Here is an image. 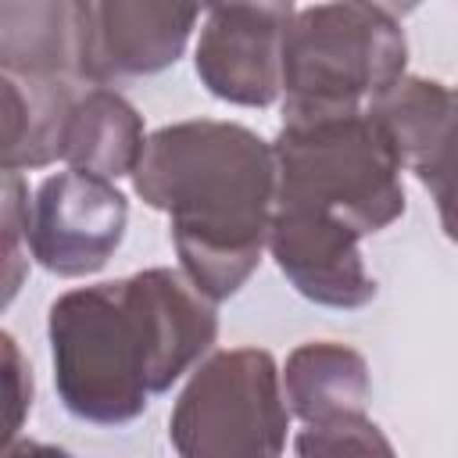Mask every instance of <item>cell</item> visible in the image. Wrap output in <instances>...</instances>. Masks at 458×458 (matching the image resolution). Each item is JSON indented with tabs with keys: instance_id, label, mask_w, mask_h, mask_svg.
<instances>
[{
	"instance_id": "20",
	"label": "cell",
	"mask_w": 458,
	"mask_h": 458,
	"mask_svg": "<svg viewBox=\"0 0 458 458\" xmlns=\"http://www.w3.org/2000/svg\"><path fill=\"white\" fill-rule=\"evenodd\" d=\"M454 93H458V89H454Z\"/></svg>"
},
{
	"instance_id": "3",
	"label": "cell",
	"mask_w": 458,
	"mask_h": 458,
	"mask_svg": "<svg viewBox=\"0 0 458 458\" xmlns=\"http://www.w3.org/2000/svg\"><path fill=\"white\" fill-rule=\"evenodd\" d=\"M272 150L279 168L276 204L318 208L358 236H372L404 215V161L365 107L283 118Z\"/></svg>"
},
{
	"instance_id": "8",
	"label": "cell",
	"mask_w": 458,
	"mask_h": 458,
	"mask_svg": "<svg viewBox=\"0 0 458 458\" xmlns=\"http://www.w3.org/2000/svg\"><path fill=\"white\" fill-rule=\"evenodd\" d=\"M79 79L107 86L118 79L154 75L175 64L190 43L200 7L165 0H79Z\"/></svg>"
},
{
	"instance_id": "5",
	"label": "cell",
	"mask_w": 458,
	"mask_h": 458,
	"mask_svg": "<svg viewBox=\"0 0 458 458\" xmlns=\"http://www.w3.org/2000/svg\"><path fill=\"white\" fill-rule=\"evenodd\" d=\"M286 433L283 369L261 347L208 354L168 415L179 458H283Z\"/></svg>"
},
{
	"instance_id": "6",
	"label": "cell",
	"mask_w": 458,
	"mask_h": 458,
	"mask_svg": "<svg viewBox=\"0 0 458 458\" xmlns=\"http://www.w3.org/2000/svg\"><path fill=\"white\" fill-rule=\"evenodd\" d=\"M129 222L125 193L89 172L47 175L32 197L29 250L36 265L61 279H82L100 272L122 247Z\"/></svg>"
},
{
	"instance_id": "15",
	"label": "cell",
	"mask_w": 458,
	"mask_h": 458,
	"mask_svg": "<svg viewBox=\"0 0 458 458\" xmlns=\"http://www.w3.org/2000/svg\"><path fill=\"white\" fill-rule=\"evenodd\" d=\"M293 447L297 458H397L390 437L365 411L304 426Z\"/></svg>"
},
{
	"instance_id": "9",
	"label": "cell",
	"mask_w": 458,
	"mask_h": 458,
	"mask_svg": "<svg viewBox=\"0 0 458 458\" xmlns=\"http://www.w3.org/2000/svg\"><path fill=\"white\" fill-rule=\"evenodd\" d=\"M358 243L361 236L347 222L318 208L276 204L268 254L276 258L290 286L311 304L354 311L376 297L379 286L369 276Z\"/></svg>"
},
{
	"instance_id": "4",
	"label": "cell",
	"mask_w": 458,
	"mask_h": 458,
	"mask_svg": "<svg viewBox=\"0 0 458 458\" xmlns=\"http://www.w3.org/2000/svg\"><path fill=\"white\" fill-rule=\"evenodd\" d=\"M408 39L383 4L297 7L283 39V118L361 111L404 79Z\"/></svg>"
},
{
	"instance_id": "14",
	"label": "cell",
	"mask_w": 458,
	"mask_h": 458,
	"mask_svg": "<svg viewBox=\"0 0 458 458\" xmlns=\"http://www.w3.org/2000/svg\"><path fill=\"white\" fill-rule=\"evenodd\" d=\"M365 111L386 132L397 157L408 168H415L447 132V125L458 111V97L451 86H444L437 79L404 75L390 89H383L376 100H369Z\"/></svg>"
},
{
	"instance_id": "13",
	"label": "cell",
	"mask_w": 458,
	"mask_h": 458,
	"mask_svg": "<svg viewBox=\"0 0 458 458\" xmlns=\"http://www.w3.org/2000/svg\"><path fill=\"white\" fill-rule=\"evenodd\" d=\"M4 93V172L43 168L61 157L75 79H14L0 75Z\"/></svg>"
},
{
	"instance_id": "2",
	"label": "cell",
	"mask_w": 458,
	"mask_h": 458,
	"mask_svg": "<svg viewBox=\"0 0 458 458\" xmlns=\"http://www.w3.org/2000/svg\"><path fill=\"white\" fill-rule=\"evenodd\" d=\"M132 190L168 215L179 268L211 304L254 276L279 197L276 150L254 129L218 118L161 125L147 136Z\"/></svg>"
},
{
	"instance_id": "1",
	"label": "cell",
	"mask_w": 458,
	"mask_h": 458,
	"mask_svg": "<svg viewBox=\"0 0 458 458\" xmlns=\"http://www.w3.org/2000/svg\"><path fill=\"white\" fill-rule=\"evenodd\" d=\"M215 304L182 268H143L75 286L50 304L54 390L68 415L93 426L140 419L215 344Z\"/></svg>"
},
{
	"instance_id": "7",
	"label": "cell",
	"mask_w": 458,
	"mask_h": 458,
	"mask_svg": "<svg viewBox=\"0 0 458 458\" xmlns=\"http://www.w3.org/2000/svg\"><path fill=\"white\" fill-rule=\"evenodd\" d=\"M297 7L218 4L208 7L193 68L200 86L240 107H268L283 93V39Z\"/></svg>"
},
{
	"instance_id": "18",
	"label": "cell",
	"mask_w": 458,
	"mask_h": 458,
	"mask_svg": "<svg viewBox=\"0 0 458 458\" xmlns=\"http://www.w3.org/2000/svg\"><path fill=\"white\" fill-rule=\"evenodd\" d=\"M0 344H4V386H7V429L4 433H7V444H14L21 422L32 408V372H29L11 333H4Z\"/></svg>"
},
{
	"instance_id": "17",
	"label": "cell",
	"mask_w": 458,
	"mask_h": 458,
	"mask_svg": "<svg viewBox=\"0 0 458 458\" xmlns=\"http://www.w3.org/2000/svg\"><path fill=\"white\" fill-rule=\"evenodd\" d=\"M29 186L18 172H4V193H0V225H4V304L21 286V276L29 268V258L21 254V240L29 247Z\"/></svg>"
},
{
	"instance_id": "12",
	"label": "cell",
	"mask_w": 458,
	"mask_h": 458,
	"mask_svg": "<svg viewBox=\"0 0 458 458\" xmlns=\"http://www.w3.org/2000/svg\"><path fill=\"white\" fill-rule=\"evenodd\" d=\"M143 150V114L122 93L93 86L75 100L61 150V161H68V168L100 179H118L136 172Z\"/></svg>"
},
{
	"instance_id": "16",
	"label": "cell",
	"mask_w": 458,
	"mask_h": 458,
	"mask_svg": "<svg viewBox=\"0 0 458 458\" xmlns=\"http://www.w3.org/2000/svg\"><path fill=\"white\" fill-rule=\"evenodd\" d=\"M454 97H458V93H454ZM411 172H415V179L429 190L447 240L458 243V111H454L447 132L440 136V143H437Z\"/></svg>"
},
{
	"instance_id": "11",
	"label": "cell",
	"mask_w": 458,
	"mask_h": 458,
	"mask_svg": "<svg viewBox=\"0 0 458 458\" xmlns=\"http://www.w3.org/2000/svg\"><path fill=\"white\" fill-rule=\"evenodd\" d=\"M283 394L290 415L318 426L340 415H358L369 404V361L336 340H308L290 351L283 365Z\"/></svg>"
},
{
	"instance_id": "19",
	"label": "cell",
	"mask_w": 458,
	"mask_h": 458,
	"mask_svg": "<svg viewBox=\"0 0 458 458\" xmlns=\"http://www.w3.org/2000/svg\"><path fill=\"white\" fill-rule=\"evenodd\" d=\"M4 458H75V454L54 444H39V440H14L4 447Z\"/></svg>"
},
{
	"instance_id": "10",
	"label": "cell",
	"mask_w": 458,
	"mask_h": 458,
	"mask_svg": "<svg viewBox=\"0 0 458 458\" xmlns=\"http://www.w3.org/2000/svg\"><path fill=\"white\" fill-rule=\"evenodd\" d=\"M79 0H4L0 68L14 79H79Z\"/></svg>"
}]
</instances>
